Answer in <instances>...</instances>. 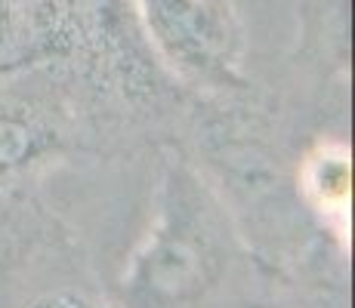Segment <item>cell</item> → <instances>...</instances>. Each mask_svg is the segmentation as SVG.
<instances>
[{"instance_id": "obj_5", "label": "cell", "mask_w": 355, "mask_h": 308, "mask_svg": "<svg viewBox=\"0 0 355 308\" xmlns=\"http://www.w3.org/2000/svg\"><path fill=\"white\" fill-rule=\"evenodd\" d=\"M22 225H19L16 213L0 201V280L3 275L19 262V253H22Z\"/></svg>"}, {"instance_id": "obj_7", "label": "cell", "mask_w": 355, "mask_h": 308, "mask_svg": "<svg viewBox=\"0 0 355 308\" xmlns=\"http://www.w3.org/2000/svg\"><path fill=\"white\" fill-rule=\"evenodd\" d=\"M19 34H16V12H12V0H0V62L16 56Z\"/></svg>"}, {"instance_id": "obj_1", "label": "cell", "mask_w": 355, "mask_h": 308, "mask_svg": "<svg viewBox=\"0 0 355 308\" xmlns=\"http://www.w3.org/2000/svg\"><path fill=\"white\" fill-rule=\"evenodd\" d=\"M19 59L53 65L105 96L136 102L158 87V59L133 0H12Z\"/></svg>"}, {"instance_id": "obj_2", "label": "cell", "mask_w": 355, "mask_h": 308, "mask_svg": "<svg viewBox=\"0 0 355 308\" xmlns=\"http://www.w3.org/2000/svg\"><path fill=\"white\" fill-rule=\"evenodd\" d=\"M232 262L216 203L189 173L164 182L161 207L121 280L127 308H207Z\"/></svg>"}, {"instance_id": "obj_3", "label": "cell", "mask_w": 355, "mask_h": 308, "mask_svg": "<svg viewBox=\"0 0 355 308\" xmlns=\"http://www.w3.org/2000/svg\"><path fill=\"white\" fill-rule=\"evenodd\" d=\"M155 59L195 80H229L241 28L229 0H133Z\"/></svg>"}, {"instance_id": "obj_4", "label": "cell", "mask_w": 355, "mask_h": 308, "mask_svg": "<svg viewBox=\"0 0 355 308\" xmlns=\"http://www.w3.org/2000/svg\"><path fill=\"white\" fill-rule=\"evenodd\" d=\"M62 139L53 111L25 96L0 93V185L22 179L53 161Z\"/></svg>"}, {"instance_id": "obj_6", "label": "cell", "mask_w": 355, "mask_h": 308, "mask_svg": "<svg viewBox=\"0 0 355 308\" xmlns=\"http://www.w3.org/2000/svg\"><path fill=\"white\" fill-rule=\"evenodd\" d=\"M25 308H99V305L78 290H50L40 293L37 299H31Z\"/></svg>"}]
</instances>
